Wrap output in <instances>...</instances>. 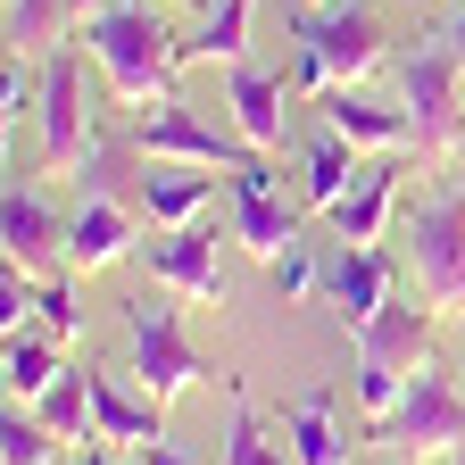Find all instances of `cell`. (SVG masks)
<instances>
[{
  "label": "cell",
  "mask_w": 465,
  "mask_h": 465,
  "mask_svg": "<svg viewBox=\"0 0 465 465\" xmlns=\"http://www.w3.org/2000/svg\"><path fill=\"white\" fill-rule=\"evenodd\" d=\"M100 84L125 100V108H158L174 100V75H183V34L166 25V0H108L100 17L75 25Z\"/></svg>",
  "instance_id": "6da1fadb"
},
{
  "label": "cell",
  "mask_w": 465,
  "mask_h": 465,
  "mask_svg": "<svg viewBox=\"0 0 465 465\" xmlns=\"http://www.w3.org/2000/svg\"><path fill=\"white\" fill-rule=\"evenodd\" d=\"M291 42H300V84L308 92L366 84L391 58V25L366 9V0H308V9L291 17Z\"/></svg>",
  "instance_id": "7a4b0ae2"
},
{
  "label": "cell",
  "mask_w": 465,
  "mask_h": 465,
  "mask_svg": "<svg viewBox=\"0 0 465 465\" xmlns=\"http://www.w3.org/2000/svg\"><path fill=\"white\" fill-rule=\"evenodd\" d=\"M432 324H440V316H432L424 300H391L374 324L349 332V358H358V416H366V424L391 416V407L407 399V374L432 358Z\"/></svg>",
  "instance_id": "3957f363"
},
{
  "label": "cell",
  "mask_w": 465,
  "mask_h": 465,
  "mask_svg": "<svg viewBox=\"0 0 465 465\" xmlns=\"http://www.w3.org/2000/svg\"><path fill=\"white\" fill-rule=\"evenodd\" d=\"M399 108L416 125V158H457L465 150V67L440 34H416L399 50Z\"/></svg>",
  "instance_id": "277c9868"
},
{
  "label": "cell",
  "mask_w": 465,
  "mask_h": 465,
  "mask_svg": "<svg viewBox=\"0 0 465 465\" xmlns=\"http://www.w3.org/2000/svg\"><path fill=\"white\" fill-rule=\"evenodd\" d=\"M407 274H416V300L432 316H465V183L457 192H424L407 208Z\"/></svg>",
  "instance_id": "5b68a950"
},
{
  "label": "cell",
  "mask_w": 465,
  "mask_h": 465,
  "mask_svg": "<svg viewBox=\"0 0 465 465\" xmlns=\"http://www.w3.org/2000/svg\"><path fill=\"white\" fill-rule=\"evenodd\" d=\"M366 440L391 449V457H457L465 449V391H457V374L440 358H424L416 374H407V399L366 424Z\"/></svg>",
  "instance_id": "8992f818"
},
{
  "label": "cell",
  "mask_w": 465,
  "mask_h": 465,
  "mask_svg": "<svg viewBox=\"0 0 465 465\" xmlns=\"http://www.w3.org/2000/svg\"><path fill=\"white\" fill-rule=\"evenodd\" d=\"M125 374L150 391V399H183V391H200L216 366L192 349V332H183V308H174V291L166 300H125Z\"/></svg>",
  "instance_id": "52a82bcc"
},
{
  "label": "cell",
  "mask_w": 465,
  "mask_h": 465,
  "mask_svg": "<svg viewBox=\"0 0 465 465\" xmlns=\"http://www.w3.org/2000/svg\"><path fill=\"white\" fill-rule=\"evenodd\" d=\"M92 50H42V174H75L84 150L100 142V108H92Z\"/></svg>",
  "instance_id": "ba28073f"
},
{
  "label": "cell",
  "mask_w": 465,
  "mask_h": 465,
  "mask_svg": "<svg viewBox=\"0 0 465 465\" xmlns=\"http://www.w3.org/2000/svg\"><path fill=\"white\" fill-rule=\"evenodd\" d=\"M134 158H158V166H250V158H266V150H250L232 125H208V116H192V100L174 92V100H158V108H142L134 116Z\"/></svg>",
  "instance_id": "9c48e42d"
},
{
  "label": "cell",
  "mask_w": 465,
  "mask_h": 465,
  "mask_svg": "<svg viewBox=\"0 0 465 465\" xmlns=\"http://www.w3.org/2000/svg\"><path fill=\"white\" fill-rule=\"evenodd\" d=\"M300 216L308 208H282V192H274V158L232 166V242H242L258 266H274L282 250H300Z\"/></svg>",
  "instance_id": "30bf717a"
},
{
  "label": "cell",
  "mask_w": 465,
  "mask_h": 465,
  "mask_svg": "<svg viewBox=\"0 0 465 465\" xmlns=\"http://www.w3.org/2000/svg\"><path fill=\"white\" fill-rule=\"evenodd\" d=\"M142 208L134 200H108V192H75V216H67V266L75 274H108L142 250Z\"/></svg>",
  "instance_id": "8fae6325"
},
{
  "label": "cell",
  "mask_w": 465,
  "mask_h": 465,
  "mask_svg": "<svg viewBox=\"0 0 465 465\" xmlns=\"http://www.w3.org/2000/svg\"><path fill=\"white\" fill-rule=\"evenodd\" d=\"M0 258L17 274H58L67 266V216L42 200V183H17L9 174V200H0Z\"/></svg>",
  "instance_id": "7c38bea8"
},
{
  "label": "cell",
  "mask_w": 465,
  "mask_h": 465,
  "mask_svg": "<svg viewBox=\"0 0 465 465\" xmlns=\"http://www.w3.org/2000/svg\"><path fill=\"white\" fill-rule=\"evenodd\" d=\"M150 250V282L158 291H174L183 308H224V274H216V224L200 216V224H174V232H158V242H142Z\"/></svg>",
  "instance_id": "4fadbf2b"
},
{
  "label": "cell",
  "mask_w": 465,
  "mask_h": 465,
  "mask_svg": "<svg viewBox=\"0 0 465 465\" xmlns=\"http://www.w3.org/2000/svg\"><path fill=\"white\" fill-rule=\"evenodd\" d=\"M324 300H332V316L358 332V324H374L391 300H399V266H391V250L382 242H358V250H332V266H324Z\"/></svg>",
  "instance_id": "5bb4252c"
},
{
  "label": "cell",
  "mask_w": 465,
  "mask_h": 465,
  "mask_svg": "<svg viewBox=\"0 0 465 465\" xmlns=\"http://www.w3.org/2000/svg\"><path fill=\"white\" fill-rule=\"evenodd\" d=\"M316 108H324V134H341L349 150H366V158H407V150H416V125H407V108L366 100V84L316 92Z\"/></svg>",
  "instance_id": "9a60e30c"
},
{
  "label": "cell",
  "mask_w": 465,
  "mask_h": 465,
  "mask_svg": "<svg viewBox=\"0 0 465 465\" xmlns=\"http://www.w3.org/2000/svg\"><path fill=\"white\" fill-rule=\"evenodd\" d=\"M92 432L116 440V449H150V440H166V399H150L125 366L116 374L92 366Z\"/></svg>",
  "instance_id": "2e32d148"
},
{
  "label": "cell",
  "mask_w": 465,
  "mask_h": 465,
  "mask_svg": "<svg viewBox=\"0 0 465 465\" xmlns=\"http://www.w3.org/2000/svg\"><path fill=\"white\" fill-rule=\"evenodd\" d=\"M282 75L258 67V58H242V67H224V108H232V134H242L250 150H282V125H291V108H282Z\"/></svg>",
  "instance_id": "e0dca14e"
},
{
  "label": "cell",
  "mask_w": 465,
  "mask_h": 465,
  "mask_svg": "<svg viewBox=\"0 0 465 465\" xmlns=\"http://www.w3.org/2000/svg\"><path fill=\"white\" fill-rule=\"evenodd\" d=\"M142 224L150 232H174V224H200L216 208V166H158L142 158V192H134Z\"/></svg>",
  "instance_id": "ac0fdd59"
},
{
  "label": "cell",
  "mask_w": 465,
  "mask_h": 465,
  "mask_svg": "<svg viewBox=\"0 0 465 465\" xmlns=\"http://www.w3.org/2000/svg\"><path fill=\"white\" fill-rule=\"evenodd\" d=\"M282 440H291V465H349L358 440L341 432V399L332 391H308L282 407Z\"/></svg>",
  "instance_id": "d6986e66"
},
{
  "label": "cell",
  "mask_w": 465,
  "mask_h": 465,
  "mask_svg": "<svg viewBox=\"0 0 465 465\" xmlns=\"http://www.w3.org/2000/svg\"><path fill=\"white\" fill-rule=\"evenodd\" d=\"M399 158H366V174H358V192H349L324 224H332V242H349V250H358V242H382V224H391V208H399Z\"/></svg>",
  "instance_id": "ffe728a7"
},
{
  "label": "cell",
  "mask_w": 465,
  "mask_h": 465,
  "mask_svg": "<svg viewBox=\"0 0 465 465\" xmlns=\"http://www.w3.org/2000/svg\"><path fill=\"white\" fill-rule=\"evenodd\" d=\"M358 174H366V150H349L341 134H316L308 158H300V208L308 216H332L349 192H358Z\"/></svg>",
  "instance_id": "44dd1931"
},
{
  "label": "cell",
  "mask_w": 465,
  "mask_h": 465,
  "mask_svg": "<svg viewBox=\"0 0 465 465\" xmlns=\"http://www.w3.org/2000/svg\"><path fill=\"white\" fill-rule=\"evenodd\" d=\"M58 349H67V341L42 332V324H17L9 341H0V382H9V399H17V407H34L58 374H67V358H58Z\"/></svg>",
  "instance_id": "7402d4cb"
},
{
  "label": "cell",
  "mask_w": 465,
  "mask_h": 465,
  "mask_svg": "<svg viewBox=\"0 0 465 465\" xmlns=\"http://www.w3.org/2000/svg\"><path fill=\"white\" fill-rule=\"evenodd\" d=\"M250 17H258V0H208L200 25L183 34V67H242L250 58Z\"/></svg>",
  "instance_id": "603a6c76"
},
{
  "label": "cell",
  "mask_w": 465,
  "mask_h": 465,
  "mask_svg": "<svg viewBox=\"0 0 465 465\" xmlns=\"http://www.w3.org/2000/svg\"><path fill=\"white\" fill-rule=\"evenodd\" d=\"M34 416H42L58 440H100V432H92V366H67V374L34 399Z\"/></svg>",
  "instance_id": "cb8c5ba5"
},
{
  "label": "cell",
  "mask_w": 465,
  "mask_h": 465,
  "mask_svg": "<svg viewBox=\"0 0 465 465\" xmlns=\"http://www.w3.org/2000/svg\"><path fill=\"white\" fill-rule=\"evenodd\" d=\"M0 9H9V50H58V34L75 25V9L67 0H0Z\"/></svg>",
  "instance_id": "d4e9b609"
},
{
  "label": "cell",
  "mask_w": 465,
  "mask_h": 465,
  "mask_svg": "<svg viewBox=\"0 0 465 465\" xmlns=\"http://www.w3.org/2000/svg\"><path fill=\"white\" fill-rule=\"evenodd\" d=\"M224 465H291V440H274L258 416H250V399L242 382H232V424H224Z\"/></svg>",
  "instance_id": "484cf974"
},
{
  "label": "cell",
  "mask_w": 465,
  "mask_h": 465,
  "mask_svg": "<svg viewBox=\"0 0 465 465\" xmlns=\"http://www.w3.org/2000/svg\"><path fill=\"white\" fill-rule=\"evenodd\" d=\"M50 457H67V440H58L34 407L9 399V416H0V465H50Z\"/></svg>",
  "instance_id": "4316f807"
},
{
  "label": "cell",
  "mask_w": 465,
  "mask_h": 465,
  "mask_svg": "<svg viewBox=\"0 0 465 465\" xmlns=\"http://www.w3.org/2000/svg\"><path fill=\"white\" fill-rule=\"evenodd\" d=\"M34 324L58 332V341L84 332V308H75V282H67V274H34Z\"/></svg>",
  "instance_id": "83f0119b"
},
{
  "label": "cell",
  "mask_w": 465,
  "mask_h": 465,
  "mask_svg": "<svg viewBox=\"0 0 465 465\" xmlns=\"http://www.w3.org/2000/svg\"><path fill=\"white\" fill-rule=\"evenodd\" d=\"M266 282H274V300H282V308H300V300H316V291H324V266H316L308 242H300V250H282V258L266 266Z\"/></svg>",
  "instance_id": "f1b7e54d"
},
{
  "label": "cell",
  "mask_w": 465,
  "mask_h": 465,
  "mask_svg": "<svg viewBox=\"0 0 465 465\" xmlns=\"http://www.w3.org/2000/svg\"><path fill=\"white\" fill-rule=\"evenodd\" d=\"M84 465H150V457H142V449L125 457V449H116V440H92V449H84Z\"/></svg>",
  "instance_id": "f546056e"
},
{
  "label": "cell",
  "mask_w": 465,
  "mask_h": 465,
  "mask_svg": "<svg viewBox=\"0 0 465 465\" xmlns=\"http://www.w3.org/2000/svg\"><path fill=\"white\" fill-rule=\"evenodd\" d=\"M440 42L457 50V67H465V0H457V9H449V25H440Z\"/></svg>",
  "instance_id": "4dcf8cb0"
},
{
  "label": "cell",
  "mask_w": 465,
  "mask_h": 465,
  "mask_svg": "<svg viewBox=\"0 0 465 465\" xmlns=\"http://www.w3.org/2000/svg\"><path fill=\"white\" fill-rule=\"evenodd\" d=\"M142 457H150V465H192V457H183V449H166V440H150V449H142Z\"/></svg>",
  "instance_id": "1f68e13d"
},
{
  "label": "cell",
  "mask_w": 465,
  "mask_h": 465,
  "mask_svg": "<svg viewBox=\"0 0 465 465\" xmlns=\"http://www.w3.org/2000/svg\"><path fill=\"white\" fill-rule=\"evenodd\" d=\"M67 9H75V25H84V17H100V9H108V0H67Z\"/></svg>",
  "instance_id": "d6a6232c"
},
{
  "label": "cell",
  "mask_w": 465,
  "mask_h": 465,
  "mask_svg": "<svg viewBox=\"0 0 465 465\" xmlns=\"http://www.w3.org/2000/svg\"><path fill=\"white\" fill-rule=\"evenodd\" d=\"M50 465H67V457H50Z\"/></svg>",
  "instance_id": "836d02e7"
},
{
  "label": "cell",
  "mask_w": 465,
  "mask_h": 465,
  "mask_svg": "<svg viewBox=\"0 0 465 465\" xmlns=\"http://www.w3.org/2000/svg\"><path fill=\"white\" fill-rule=\"evenodd\" d=\"M457 158H465V150H457Z\"/></svg>",
  "instance_id": "e575fe53"
}]
</instances>
